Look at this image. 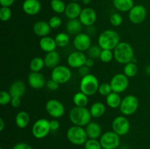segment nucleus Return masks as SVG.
Wrapping results in <instances>:
<instances>
[{"label": "nucleus", "instance_id": "nucleus-39", "mask_svg": "<svg viewBox=\"0 0 150 149\" xmlns=\"http://www.w3.org/2000/svg\"><path fill=\"white\" fill-rule=\"evenodd\" d=\"M98 92L102 96H107L108 94H110L112 92V89H111L110 83H103L100 84L99 88H98Z\"/></svg>", "mask_w": 150, "mask_h": 149}, {"label": "nucleus", "instance_id": "nucleus-44", "mask_svg": "<svg viewBox=\"0 0 150 149\" xmlns=\"http://www.w3.org/2000/svg\"><path fill=\"white\" fill-rule=\"evenodd\" d=\"M13 149H33L31 145L26 143H18L13 146Z\"/></svg>", "mask_w": 150, "mask_h": 149}, {"label": "nucleus", "instance_id": "nucleus-28", "mask_svg": "<svg viewBox=\"0 0 150 149\" xmlns=\"http://www.w3.org/2000/svg\"><path fill=\"white\" fill-rule=\"evenodd\" d=\"M105 106L103 103L100 102H96L92 104L91 106L89 111L92 117L95 118H100L105 114Z\"/></svg>", "mask_w": 150, "mask_h": 149}, {"label": "nucleus", "instance_id": "nucleus-22", "mask_svg": "<svg viewBox=\"0 0 150 149\" xmlns=\"http://www.w3.org/2000/svg\"><path fill=\"white\" fill-rule=\"evenodd\" d=\"M85 129L89 139L98 140L102 135V129L100 125L97 122H90L86 126Z\"/></svg>", "mask_w": 150, "mask_h": 149}, {"label": "nucleus", "instance_id": "nucleus-23", "mask_svg": "<svg viewBox=\"0 0 150 149\" xmlns=\"http://www.w3.org/2000/svg\"><path fill=\"white\" fill-rule=\"evenodd\" d=\"M60 61V56L57 51H54L51 52L46 53L44 58L45 66L49 69H54L57 67Z\"/></svg>", "mask_w": 150, "mask_h": 149}, {"label": "nucleus", "instance_id": "nucleus-31", "mask_svg": "<svg viewBox=\"0 0 150 149\" xmlns=\"http://www.w3.org/2000/svg\"><path fill=\"white\" fill-rule=\"evenodd\" d=\"M44 67H45L44 58H42L41 57H35L34 58H32L29 64V68H30L31 72H40Z\"/></svg>", "mask_w": 150, "mask_h": 149}, {"label": "nucleus", "instance_id": "nucleus-38", "mask_svg": "<svg viewBox=\"0 0 150 149\" xmlns=\"http://www.w3.org/2000/svg\"><path fill=\"white\" fill-rule=\"evenodd\" d=\"M12 17V11L10 7H1L0 9V19L2 21H8Z\"/></svg>", "mask_w": 150, "mask_h": 149}, {"label": "nucleus", "instance_id": "nucleus-9", "mask_svg": "<svg viewBox=\"0 0 150 149\" xmlns=\"http://www.w3.org/2000/svg\"><path fill=\"white\" fill-rule=\"evenodd\" d=\"M51 79L55 80L59 84H64L70 80L72 72L69 67L64 65H58L52 70L51 74Z\"/></svg>", "mask_w": 150, "mask_h": 149}, {"label": "nucleus", "instance_id": "nucleus-43", "mask_svg": "<svg viewBox=\"0 0 150 149\" xmlns=\"http://www.w3.org/2000/svg\"><path fill=\"white\" fill-rule=\"evenodd\" d=\"M45 86H46V87L51 91H56L59 89V84L51 78L46 82V85H45Z\"/></svg>", "mask_w": 150, "mask_h": 149}, {"label": "nucleus", "instance_id": "nucleus-48", "mask_svg": "<svg viewBox=\"0 0 150 149\" xmlns=\"http://www.w3.org/2000/svg\"><path fill=\"white\" fill-rule=\"evenodd\" d=\"M15 0H0V4L1 7H10L14 3Z\"/></svg>", "mask_w": 150, "mask_h": 149}, {"label": "nucleus", "instance_id": "nucleus-32", "mask_svg": "<svg viewBox=\"0 0 150 149\" xmlns=\"http://www.w3.org/2000/svg\"><path fill=\"white\" fill-rule=\"evenodd\" d=\"M54 39L57 47L59 48H64L70 43V35L64 32H60L57 34Z\"/></svg>", "mask_w": 150, "mask_h": 149}, {"label": "nucleus", "instance_id": "nucleus-42", "mask_svg": "<svg viewBox=\"0 0 150 149\" xmlns=\"http://www.w3.org/2000/svg\"><path fill=\"white\" fill-rule=\"evenodd\" d=\"M62 23V21L61 18L57 15L51 17L48 20V23H49L50 26H51V29H54L59 28L61 26Z\"/></svg>", "mask_w": 150, "mask_h": 149}, {"label": "nucleus", "instance_id": "nucleus-7", "mask_svg": "<svg viewBox=\"0 0 150 149\" xmlns=\"http://www.w3.org/2000/svg\"><path fill=\"white\" fill-rule=\"evenodd\" d=\"M51 131L50 121L45 118H40L37 120L32 127V135L37 139L44 138Z\"/></svg>", "mask_w": 150, "mask_h": 149}, {"label": "nucleus", "instance_id": "nucleus-29", "mask_svg": "<svg viewBox=\"0 0 150 149\" xmlns=\"http://www.w3.org/2000/svg\"><path fill=\"white\" fill-rule=\"evenodd\" d=\"M122 99H121L120 93L112 91L106 96V104L109 108L116 109L120 107Z\"/></svg>", "mask_w": 150, "mask_h": 149}, {"label": "nucleus", "instance_id": "nucleus-17", "mask_svg": "<svg viewBox=\"0 0 150 149\" xmlns=\"http://www.w3.org/2000/svg\"><path fill=\"white\" fill-rule=\"evenodd\" d=\"M28 83L32 89H40L46 85V80L42 73L31 72L28 76Z\"/></svg>", "mask_w": 150, "mask_h": 149}, {"label": "nucleus", "instance_id": "nucleus-5", "mask_svg": "<svg viewBox=\"0 0 150 149\" xmlns=\"http://www.w3.org/2000/svg\"><path fill=\"white\" fill-rule=\"evenodd\" d=\"M99 86V81L96 76L89 74L84 77H82L79 86L81 91L89 96H93L97 92H98Z\"/></svg>", "mask_w": 150, "mask_h": 149}, {"label": "nucleus", "instance_id": "nucleus-16", "mask_svg": "<svg viewBox=\"0 0 150 149\" xmlns=\"http://www.w3.org/2000/svg\"><path fill=\"white\" fill-rule=\"evenodd\" d=\"M79 19L83 26H91L96 21L97 13L94 9L91 7H86L82 9Z\"/></svg>", "mask_w": 150, "mask_h": 149}, {"label": "nucleus", "instance_id": "nucleus-50", "mask_svg": "<svg viewBox=\"0 0 150 149\" xmlns=\"http://www.w3.org/2000/svg\"><path fill=\"white\" fill-rule=\"evenodd\" d=\"M5 127V123L2 118H0V131H2Z\"/></svg>", "mask_w": 150, "mask_h": 149}, {"label": "nucleus", "instance_id": "nucleus-25", "mask_svg": "<svg viewBox=\"0 0 150 149\" xmlns=\"http://www.w3.org/2000/svg\"><path fill=\"white\" fill-rule=\"evenodd\" d=\"M82 23H81L80 20L77 19H72L69 20L66 25V30L67 33L69 35H74L76 36L79 34L81 33L82 29Z\"/></svg>", "mask_w": 150, "mask_h": 149}, {"label": "nucleus", "instance_id": "nucleus-2", "mask_svg": "<svg viewBox=\"0 0 150 149\" xmlns=\"http://www.w3.org/2000/svg\"><path fill=\"white\" fill-rule=\"evenodd\" d=\"M113 52L114 59L121 64H126L133 61L134 59L133 47L127 42H120Z\"/></svg>", "mask_w": 150, "mask_h": 149}, {"label": "nucleus", "instance_id": "nucleus-35", "mask_svg": "<svg viewBox=\"0 0 150 149\" xmlns=\"http://www.w3.org/2000/svg\"><path fill=\"white\" fill-rule=\"evenodd\" d=\"M101 51H102V48L99 45H93V46H91L89 48V49L87 51L88 57L93 58V59L100 58Z\"/></svg>", "mask_w": 150, "mask_h": 149}, {"label": "nucleus", "instance_id": "nucleus-24", "mask_svg": "<svg viewBox=\"0 0 150 149\" xmlns=\"http://www.w3.org/2000/svg\"><path fill=\"white\" fill-rule=\"evenodd\" d=\"M39 45L41 50H42L44 52L46 53L55 51L56 48L57 47L55 39L49 36L44 37L41 38L39 42Z\"/></svg>", "mask_w": 150, "mask_h": 149}, {"label": "nucleus", "instance_id": "nucleus-10", "mask_svg": "<svg viewBox=\"0 0 150 149\" xmlns=\"http://www.w3.org/2000/svg\"><path fill=\"white\" fill-rule=\"evenodd\" d=\"M128 78L124 73H118L113 76L110 81L112 91L121 93L127 90L129 86Z\"/></svg>", "mask_w": 150, "mask_h": 149}, {"label": "nucleus", "instance_id": "nucleus-34", "mask_svg": "<svg viewBox=\"0 0 150 149\" xmlns=\"http://www.w3.org/2000/svg\"><path fill=\"white\" fill-rule=\"evenodd\" d=\"M66 4L62 0H51V7L53 11L58 14L64 13L66 9Z\"/></svg>", "mask_w": 150, "mask_h": 149}, {"label": "nucleus", "instance_id": "nucleus-26", "mask_svg": "<svg viewBox=\"0 0 150 149\" xmlns=\"http://www.w3.org/2000/svg\"><path fill=\"white\" fill-rule=\"evenodd\" d=\"M30 121V115L26 111H20L18 112L15 118L16 126L20 129H24L29 125Z\"/></svg>", "mask_w": 150, "mask_h": 149}, {"label": "nucleus", "instance_id": "nucleus-30", "mask_svg": "<svg viewBox=\"0 0 150 149\" xmlns=\"http://www.w3.org/2000/svg\"><path fill=\"white\" fill-rule=\"evenodd\" d=\"M73 101L75 106L86 107V105L89 103V98H88L87 95L80 91L75 93L73 98Z\"/></svg>", "mask_w": 150, "mask_h": 149}, {"label": "nucleus", "instance_id": "nucleus-40", "mask_svg": "<svg viewBox=\"0 0 150 149\" xmlns=\"http://www.w3.org/2000/svg\"><path fill=\"white\" fill-rule=\"evenodd\" d=\"M12 96L10 92L5 91H1L0 92V105L4 106L8 104H10L12 100Z\"/></svg>", "mask_w": 150, "mask_h": 149}, {"label": "nucleus", "instance_id": "nucleus-4", "mask_svg": "<svg viewBox=\"0 0 150 149\" xmlns=\"http://www.w3.org/2000/svg\"><path fill=\"white\" fill-rule=\"evenodd\" d=\"M67 138L72 144L82 145L88 140V136L85 129L82 127L73 125L67 129Z\"/></svg>", "mask_w": 150, "mask_h": 149}, {"label": "nucleus", "instance_id": "nucleus-37", "mask_svg": "<svg viewBox=\"0 0 150 149\" xmlns=\"http://www.w3.org/2000/svg\"><path fill=\"white\" fill-rule=\"evenodd\" d=\"M84 149H103L100 140L96 139H88L84 144Z\"/></svg>", "mask_w": 150, "mask_h": 149}, {"label": "nucleus", "instance_id": "nucleus-27", "mask_svg": "<svg viewBox=\"0 0 150 149\" xmlns=\"http://www.w3.org/2000/svg\"><path fill=\"white\" fill-rule=\"evenodd\" d=\"M114 7L121 12H129L134 7L133 0H113Z\"/></svg>", "mask_w": 150, "mask_h": 149}, {"label": "nucleus", "instance_id": "nucleus-21", "mask_svg": "<svg viewBox=\"0 0 150 149\" xmlns=\"http://www.w3.org/2000/svg\"><path fill=\"white\" fill-rule=\"evenodd\" d=\"M81 10V7L79 3L72 1L66 6L64 13H65V15L67 16V18H69V20L77 19L80 16Z\"/></svg>", "mask_w": 150, "mask_h": 149}, {"label": "nucleus", "instance_id": "nucleus-51", "mask_svg": "<svg viewBox=\"0 0 150 149\" xmlns=\"http://www.w3.org/2000/svg\"><path fill=\"white\" fill-rule=\"evenodd\" d=\"M146 72L149 75H150V65L147 66V67H146Z\"/></svg>", "mask_w": 150, "mask_h": 149}, {"label": "nucleus", "instance_id": "nucleus-20", "mask_svg": "<svg viewBox=\"0 0 150 149\" xmlns=\"http://www.w3.org/2000/svg\"><path fill=\"white\" fill-rule=\"evenodd\" d=\"M26 85L21 80L14 81L9 88V92L12 97L21 98L26 92Z\"/></svg>", "mask_w": 150, "mask_h": 149}, {"label": "nucleus", "instance_id": "nucleus-13", "mask_svg": "<svg viewBox=\"0 0 150 149\" xmlns=\"http://www.w3.org/2000/svg\"><path fill=\"white\" fill-rule=\"evenodd\" d=\"M129 20L133 24H140L146 18V10L143 5L137 4L129 11Z\"/></svg>", "mask_w": 150, "mask_h": 149}, {"label": "nucleus", "instance_id": "nucleus-33", "mask_svg": "<svg viewBox=\"0 0 150 149\" xmlns=\"http://www.w3.org/2000/svg\"><path fill=\"white\" fill-rule=\"evenodd\" d=\"M138 72V67L134 61H131L130 63L125 64L123 69V73L127 77H133L136 75Z\"/></svg>", "mask_w": 150, "mask_h": 149}, {"label": "nucleus", "instance_id": "nucleus-36", "mask_svg": "<svg viewBox=\"0 0 150 149\" xmlns=\"http://www.w3.org/2000/svg\"><path fill=\"white\" fill-rule=\"evenodd\" d=\"M114 58V52L111 50L102 49L100 59L103 63H109Z\"/></svg>", "mask_w": 150, "mask_h": 149}, {"label": "nucleus", "instance_id": "nucleus-3", "mask_svg": "<svg viewBox=\"0 0 150 149\" xmlns=\"http://www.w3.org/2000/svg\"><path fill=\"white\" fill-rule=\"evenodd\" d=\"M98 42V45L102 49L114 51L120 44V37L116 31L108 29L100 34Z\"/></svg>", "mask_w": 150, "mask_h": 149}, {"label": "nucleus", "instance_id": "nucleus-18", "mask_svg": "<svg viewBox=\"0 0 150 149\" xmlns=\"http://www.w3.org/2000/svg\"><path fill=\"white\" fill-rule=\"evenodd\" d=\"M23 12L29 15H35L41 10V4L39 0H25L22 4Z\"/></svg>", "mask_w": 150, "mask_h": 149}, {"label": "nucleus", "instance_id": "nucleus-47", "mask_svg": "<svg viewBox=\"0 0 150 149\" xmlns=\"http://www.w3.org/2000/svg\"><path fill=\"white\" fill-rule=\"evenodd\" d=\"M21 104V98H18V97L12 98L10 105H11V106L13 107V108H19Z\"/></svg>", "mask_w": 150, "mask_h": 149}, {"label": "nucleus", "instance_id": "nucleus-46", "mask_svg": "<svg viewBox=\"0 0 150 149\" xmlns=\"http://www.w3.org/2000/svg\"><path fill=\"white\" fill-rule=\"evenodd\" d=\"M89 69L90 68L87 67L86 66H82L80 68H79V74H80L81 77H84V76L90 74V73H89Z\"/></svg>", "mask_w": 150, "mask_h": 149}, {"label": "nucleus", "instance_id": "nucleus-53", "mask_svg": "<svg viewBox=\"0 0 150 149\" xmlns=\"http://www.w3.org/2000/svg\"><path fill=\"white\" fill-rule=\"evenodd\" d=\"M70 1H75V2H76V1H79V0H70Z\"/></svg>", "mask_w": 150, "mask_h": 149}, {"label": "nucleus", "instance_id": "nucleus-12", "mask_svg": "<svg viewBox=\"0 0 150 149\" xmlns=\"http://www.w3.org/2000/svg\"><path fill=\"white\" fill-rule=\"evenodd\" d=\"M130 129V121L125 116L120 115L116 117L112 122V131L120 136L126 135Z\"/></svg>", "mask_w": 150, "mask_h": 149}, {"label": "nucleus", "instance_id": "nucleus-15", "mask_svg": "<svg viewBox=\"0 0 150 149\" xmlns=\"http://www.w3.org/2000/svg\"><path fill=\"white\" fill-rule=\"evenodd\" d=\"M87 58L86 56L81 51H74L68 56L67 58V63L71 68L79 69L82 66L85 65V62Z\"/></svg>", "mask_w": 150, "mask_h": 149}, {"label": "nucleus", "instance_id": "nucleus-52", "mask_svg": "<svg viewBox=\"0 0 150 149\" xmlns=\"http://www.w3.org/2000/svg\"><path fill=\"white\" fill-rule=\"evenodd\" d=\"M82 2L84 4H89L91 2V0H82Z\"/></svg>", "mask_w": 150, "mask_h": 149}, {"label": "nucleus", "instance_id": "nucleus-8", "mask_svg": "<svg viewBox=\"0 0 150 149\" xmlns=\"http://www.w3.org/2000/svg\"><path fill=\"white\" fill-rule=\"evenodd\" d=\"M103 149H116L120 144V136L114 131H108L100 137Z\"/></svg>", "mask_w": 150, "mask_h": 149}, {"label": "nucleus", "instance_id": "nucleus-14", "mask_svg": "<svg viewBox=\"0 0 150 149\" xmlns=\"http://www.w3.org/2000/svg\"><path fill=\"white\" fill-rule=\"evenodd\" d=\"M73 46L76 51H87L92 46V41L89 34L86 33H80L75 36L73 39Z\"/></svg>", "mask_w": 150, "mask_h": 149}, {"label": "nucleus", "instance_id": "nucleus-19", "mask_svg": "<svg viewBox=\"0 0 150 149\" xmlns=\"http://www.w3.org/2000/svg\"><path fill=\"white\" fill-rule=\"evenodd\" d=\"M33 32L37 36L44 37L48 36L51 30L48 22L45 20H38L33 25Z\"/></svg>", "mask_w": 150, "mask_h": 149}, {"label": "nucleus", "instance_id": "nucleus-41", "mask_svg": "<svg viewBox=\"0 0 150 149\" xmlns=\"http://www.w3.org/2000/svg\"><path fill=\"white\" fill-rule=\"evenodd\" d=\"M110 22H111L112 26H120V25H122V23L123 18L120 13H113V14L110 16Z\"/></svg>", "mask_w": 150, "mask_h": 149}, {"label": "nucleus", "instance_id": "nucleus-6", "mask_svg": "<svg viewBox=\"0 0 150 149\" xmlns=\"http://www.w3.org/2000/svg\"><path fill=\"white\" fill-rule=\"evenodd\" d=\"M139 106V101L134 95H127L122 99L120 110L125 115H131L137 111Z\"/></svg>", "mask_w": 150, "mask_h": 149}, {"label": "nucleus", "instance_id": "nucleus-45", "mask_svg": "<svg viewBox=\"0 0 150 149\" xmlns=\"http://www.w3.org/2000/svg\"><path fill=\"white\" fill-rule=\"evenodd\" d=\"M50 127H51V131H57V130L59 129L60 124L59 121H57L56 118H54V119L50 121Z\"/></svg>", "mask_w": 150, "mask_h": 149}, {"label": "nucleus", "instance_id": "nucleus-1", "mask_svg": "<svg viewBox=\"0 0 150 149\" xmlns=\"http://www.w3.org/2000/svg\"><path fill=\"white\" fill-rule=\"evenodd\" d=\"M69 118L73 125L83 127L91 122L92 115L86 107L75 106L69 112Z\"/></svg>", "mask_w": 150, "mask_h": 149}, {"label": "nucleus", "instance_id": "nucleus-49", "mask_svg": "<svg viewBox=\"0 0 150 149\" xmlns=\"http://www.w3.org/2000/svg\"><path fill=\"white\" fill-rule=\"evenodd\" d=\"M95 59L92 58H89V57H87L86 60V62H85V66H86L89 68H92L94 65H95Z\"/></svg>", "mask_w": 150, "mask_h": 149}, {"label": "nucleus", "instance_id": "nucleus-11", "mask_svg": "<svg viewBox=\"0 0 150 149\" xmlns=\"http://www.w3.org/2000/svg\"><path fill=\"white\" fill-rule=\"evenodd\" d=\"M45 110L50 116L56 119L62 118L65 112L64 105L55 99H50L46 102Z\"/></svg>", "mask_w": 150, "mask_h": 149}]
</instances>
